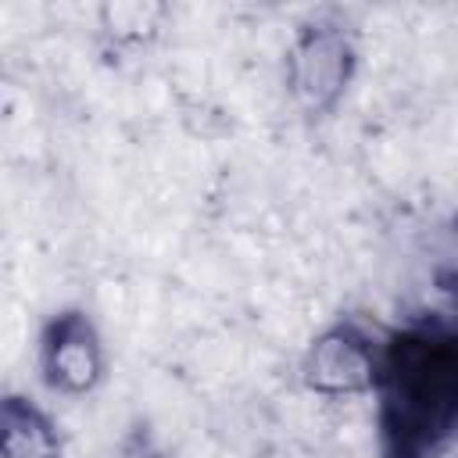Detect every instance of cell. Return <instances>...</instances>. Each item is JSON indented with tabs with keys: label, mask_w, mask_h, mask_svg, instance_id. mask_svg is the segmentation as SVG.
<instances>
[{
	"label": "cell",
	"mask_w": 458,
	"mask_h": 458,
	"mask_svg": "<svg viewBox=\"0 0 458 458\" xmlns=\"http://www.w3.org/2000/svg\"><path fill=\"white\" fill-rule=\"evenodd\" d=\"M390 408L397 411V433H437L458 408V347L454 340H415L394 358Z\"/></svg>",
	"instance_id": "obj_1"
},
{
	"label": "cell",
	"mask_w": 458,
	"mask_h": 458,
	"mask_svg": "<svg viewBox=\"0 0 458 458\" xmlns=\"http://www.w3.org/2000/svg\"><path fill=\"white\" fill-rule=\"evenodd\" d=\"M47 351H50L54 383H61L68 390H82L97 376V354H93V344L86 340V326L82 322L57 326V340H50Z\"/></svg>",
	"instance_id": "obj_2"
},
{
	"label": "cell",
	"mask_w": 458,
	"mask_h": 458,
	"mask_svg": "<svg viewBox=\"0 0 458 458\" xmlns=\"http://www.w3.org/2000/svg\"><path fill=\"white\" fill-rule=\"evenodd\" d=\"M311 379L326 390H354L361 383H369V372H372V361L369 354L354 344V340H322L315 358H311Z\"/></svg>",
	"instance_id": "obj_3"
}]
</instances>
